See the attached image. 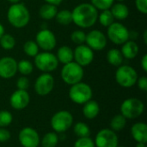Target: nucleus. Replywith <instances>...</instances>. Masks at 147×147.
Listing matches in <instances>:
<instances>
[{
    "label": "nucleus",
    "mask_w": 147,
    "mask_h": 147,
    "mask_svg": "<svg viewBox=\"0 0 147 147\" xmlns=\"http://www.w3.org/2000/svg\"><path fill=\"white\" fill-rule=\"evenodd\" d=\"M133 139L136 142L147 143V125L144 122L134 123L130 130Z\"/></svg>",
    "instance_id": "a211bd4d"
},
{
    "label": "nucleus",
    "mask_w": 147,
    "mask_h": 147,
    "mask_svg": "<svg viewBox=\"0 0 147 147\" xmlns=\"http://www.w3.org/2000/svg\"><path fill=\"white\" fill-rule=\"evenodd\" d=\"M115 20L122 21L128 17L129 16V9L127 5H126L123 3H117L115 4H113L112 7L109 9Z\"/></svg>",
    "instance_id": "412c9836"
},
{
    "label": "nucleus",
    "mask_w": 147,
    "mask_h": 147,
    "mask_svg": "<svg viewBox=\"0 0 147 147\" xmlns=\"http://www.w3.org/2000/svg\"><path fill=\"white\" fill-rule=\"evenodd\" d=\"M17 72V61L12 57H3L0 59V78L9 79Z\"/></svg>",
    "instance_id": "dca6fc26"
},
{
    "label": "nucleus",
    "mask_w": 147,
    "mask_h": 147,
    "mask_svg": "<svg viewBox=\"0 0 147 147\" xmlns=\"http://www.w3.org/2000/svg\"><path fill=\"white\" fill-rule=\"evenodd\" d=\"M107 42V37L101 30L93 29L86 34L85 43L93 51H102L106 47Z\"/></svg>",
    "instance_id": "4468645a"
},
{
    "label": "nucleus",
    "mask_w": 147,
    "mask_h": 147,
    "mask_svg": "<svg viewBox=\"0 0 147 147\" xmlns=\"http://www.w3.org/2000/svg\"><path fill=\"white\" fill-rule=\"evenodd\" d=\"M143 38H144L145 44H147V30L144 31V33H143Z\"/></svg>",
    "instance_id": "a18cd8bd"
},
{
    "label": "nucleus",
    "mask_w": 147,
    "mask_h": 147,
    "mask_svg": "<svg viewBox=\"0 0 147 147\" xmlns=\"http://www.w3.org/2000/svg\"><path fill=\"white\" fill-rule=\"evenodd\" d=\"M11 138L10 132L5 127H0V143L7 142Z\"/></svg>",
    "instance_id": "58836bf2"
},
{
    "label": "nucleus",
    "mask_w": 147,
    "mask_h": 147,
    "mask_svg": "<svg viewBox=\"0 0 147 147\" xmlns=\"http://www.w3.org/2000/svg\"><path fill=\"white\" fill-rule=\"evenodd\" d=\"M136 84L138 85V88L142 91L147 90V78L146 76H142L140 78H138Z\"/></svg>",
    "instance_id": "ea45409f"
},
{
    "label": "nucleus",
    "mask_w": 147,
    "mask_h": 147,
    "mask_svg": "<svg viewBox=\"0 0 147 147\" xmlns=\"http://www.w3.org/2000/svg\"><path fill=\"white\" fill-rule=\"evenodd\" d=\"M138 78V72L131 65H121L115 71V81L122 88L133 87L136 84Z\"/></svg>",
    "instance_id": "423d86ee"
},
{
    "label": "nucleus",
    "mask_w": 147,
    "mask_h": 147,
    "mask_svg": "<svg viewBox=\"0 0 147 147\" xmlns=\"http://www.w3.org/2000/svg\"><path fill=\"white\" fill-rule=\"evenodd\" d=\"M121 114L127 119H136L145 111L144 102L136 97L125 99L120 107Z\"/></svg>",
    "instance_id": "0eeeda50"
},
{
    "label": "nucleus",
    "mask_w": 147,
    "mask_h": 147,
    "mask_svg": "<svg viewBox=\"0 0 147 147\" xmlns=\"http://www.w3.org/2000/svg\"><path fill=\"white\" fill-rule=\"evenodd\" d=\"M56 57L59 63L63 65L68 64L73 61V50L69 46H62L58 49Z\"/></svg>",
    "instance_id": "4be33fe9"
},
{
    "label": "nucleus",
    "mask_w": 147,
    "mask_h": 147,
    "mask_svg": "<svg viewBox=\"0 0 147 147\" xmlns=\"http://www.w3.org/2000/svg\"><path fill=\"white\" fill-rule=\"evenodd\" d=\"M73 115L68 110L56 112L51 118L50 125L53 132L62 134L68 131L73 125Z\"/></svg>",
    "instance_id": "39448f33"
},
{
    "label": "nucleus",
    "mask_w": 147,
    "mask_h": 147,
    "mask_svg": "<svg viewBox=\"0 0 147 147\" xmlns=\"http://www.w3.org/2000/svg\"><path fill=\"white\" fill-rule=\"evenodd\" d=\"M54 78L51 73L43 72L35 80L34 89L37 95L45 96L49 95L54 88Z\"/></svg>",
    "instance_id": "9b49d317"
},
{
    "label": "nucleus",
    "mask_w": 147,
    "mask_h": 147,
    "mask_svg": "<svg viewBox=\"0 0 147 147\" xmlns=\"http://www.w3.org/2000/svg\"><path fill=\"white\" fill-rule=\"evenodd\" d=\"M73 133L78 138L90 137V128L88 124L83 121L77 122L73 126Z\"/></svg>",
    "instance_id": "cd10ccee"
},
{
    "label": "nucleus",
    "mask_w": 147,
    "mask_h": 147,
    "mask_svg": "<svg viewBox=\"0 0 147 147\" xmlns=\"http://www.w3.org/2000/svg\"><path fill=\"white\" fill-rule=\"evenodd\" d=\"M18 140L22 147H38L40 146V138L34 128L25 127L20 130Z\"/></svg>",
    "instance_id": "ddd939ff"
},
{
    "label": "nucleus",
    "mask_w": 147,
    "mask_h": 147,
    "mask_svg": "<svg viewBox=\"0 0 147 147\" xmlns=\"http://www.w3.org/2000/svg\"><path fill=\"white\" fill-rule=\"evenodd\" d=\"M97 21H99V22L102 26L108 28L115 22V18H114L110 9H105V10H102V12L100 14H98Z\"/></svg>",
    "instance_id": "c756f323"
},
{
    "label": "nucleus",
    "mask_w": 147,
    "mask_h": 147,
    "mask_svg": "<svg viewBox=\"0 0 147 147\" xmlns=\"http://www.w3.org/2000/svg\"><path fill=\"white\" fill-rule=\"evenodd\" d=\"M34 65L42 72L50 73L59 66V61L55 54L51 52L39 53L34 57Z\"/></svg>",
    "instance_id": "6e6552de"
},
{
    "label": "nucleus",
    "mask_w": 147,
    "mask_h": 147,
    "mask_svg": "<svg viewBox=\"0 0 147 147\" xmlns=\"http://www.w3.org/2000/svg\"><path fill=\"white\" fill-rule=\"evenodd\" d=\"M135 147H146V143L136 142V146Z\"/></svg>",
    "instance_id": "c03bdc74"
},
{
    "label": "nucleus",
    "mask_w": 147,
    "mask_h": 147,
    "mask_svg": "<svg viewBox=\"0 0 147 147\" xmlns=\"http://www.w3.org/2000/svg\"><path fill=\"white\" fill-rule=\"evenodd\" d=\"M107 36L112 43L115 45H122L130 39V32L122 23L114 22L108 27Z\"/></svg>",
    "instance_id": "1a4fd4ad"
},
{
    "label": "nucleus",
    "mask_w": 147,
    "mask_h": 147,
    "mask_svg": "<svg viewBox=\"0 0 147 147\" xmlns=\"http://www.w3.org/2000/svg\"><path fill=\"white\" fill-rule=\"evenodd\" d=\"M57 12H58L57 6L47 3L41 5L39 9V15L43 20H51L55 18Z\"/></svg>",
    "instance_id": "b1692460"
},
{
    "label": "nucleus",
    "mask_w": 147,
    "mask_h": 147,
    "mask_svg": "<svg viewBox=\"0 0 147 147\" xmlns=\"http://www.w3.org/2000/svg\"><path fill=\"white\" fill-rule=\"evenodd\" d=\"M94 51L87 45H78L73 50V60L82 67L88 66L94 60Z\"/></svg>",
    "instance_id": "2eb2a0df"
},
{
    "label": "nucleus",
    "mask_w": 147,
    "mask_h": 147,
    "mask_svg": "<svg viewBox=\"0 0 147 147\" xmlns=\"http://www.w3.org/2000/svg\"><path fill=\"white\" fill-rule=\"evenodd\" d=\"M39 47L34 40H27L23 45V51L28 56L34 58L39 53Z\"/></svg>",
    "instance_id": "2f4dec72"
},
{
    "label": "nucleus",
    "mask_w": 147,
    "mask_h": 147,
    "mask_svg": "<svg viewBox=\"0 0 147 147\" xmlns=\"http://www.w3.org/2000/svg\"><path fill=\"white\" fill-rule=\"evenodd\" d=\"M29 86V80L26 76L20 77L16 81V87L17 90H27Z\"/></svg>",
    "instance_id": "e433bc0d"
},
{
    "label": "nucleus",
    "mask_w": 147,
    "mask_h": 147,
    "mask_svg": "<svg viewBox=\"0 0 147 147\" xmlns=\"http://www.w3.org/2000/svg\"><path fill=\"white\" fill-rule=\"evenodd\" d=\"M9 3H10L11 4H13V3H20V1L21 0H7Z\"/></svg>",
    "instance_id": "49530a36"
},
{
    "label": "nucleus",
    "mask_w": 147,
    "mask_h": 147,
    "mask_svg": "<svg viewBox=\"0 0 147 147\" xmlns=\"http://www.w3.org/2000/svg\"><path fill=\"white\" fill-rule=\"evenodd\" d=\"M56 22L64 26H67L72 22V16H71V11L69 9H61L58 10L56 16H55Z\"/></svg>",
    "instance_id": "bb28decb"
},
{
    "label": "nucleus",
    "mask_w": 147,
    "mask_h": 147,
    "mask_svg": "<svg viewBox=\"0 0 147 147\" xmlns=\"http://www.w3.org/2000/svg\"><path fill=\"white\" fill-rule=\"evenodd\" d=\"M34 71L33 64L28 59H22L17 62V71H19L22 76L30 75Z\"/></svg>",
    "instance_id": "7c9ffc66"
},
{
    "label": "nucleus",
    "mask_w": 147,
    "mask_h": 147,
    "mask_svg": "<svg viewBox=\"0 0 147 147\" xmlns=\"http://www.w3.org/2000/svg\"><path fill=\"white\" fill-rule=\"evenodd\" d=\"M47 3H50V4H53V5H55V6H58L59 5L63 0H44Z\"/></svg>",
    "instance_id": "79ce46f5"
},
{
    "label": "nucleus",
    "mask_w": 147,
    "mask_h": 147,
    "mask_svg": "<svg viewBox=\"0 0 147 147\" xmlns=\"http://www.w3.org/2000/svg\"><path fill=\"white\" fill-rule=\"evenodd\" d=\"M84 75V68L75 61H71L68 64L64 65L60 71L62 80L68 85H73L81 82Z\"/></svg>",
    "instance_id": "20e7f679"
},
{
    "label": "nucleus",
    "mask_w": 147,
    "mask_h": 147,
    "mask_svg": "<svg viewBox=\"0 0 147 147\" xmlns=\"http://www.w3.org/2000/svg\"><path fill=\"white\" fill-rule=\"evenodd\" d=\"M30 102V96L27 90H16L9 97V104L16 110L26 109Z\"/></svg>",
    "instance_id": "f3484780"
},
{
    "label": "nucleus",
    "mask_w": 147,
    "mask_h": 147,
    "mask_svg": "<svg viewBox=\"0 0 147 147\" xmlns=\"http://www.w3.org/2000/svg\"><path fill=\"white\" fill-rule=\"evenodd\" d=\"M68 96L71 101L74 103L83 105L92 99L93 90L88 84L83 83L81 81L78 84L71 85Z\"/></svg>",
    "instance_id": "7ed1b4c3"
},
{
    "label": "nucleus",
    "mask_w": 147,
    "mask_h": 147,
    "mask_svg": "<svg viewBox=\"0 0 147 147\" xmlns=\"http://www.w3.org/2000/svg\"><path fill=\"white\" fill-rule=\"evenodd\" d=\"M7 19L9 23L14 28H22L30 21V12L24 3H13L8 9Z\"/></svg>",
    "instance_id": "f03ea898"
},
{
    "label": "nucleus",
    "mask_w": 147,
    "mask_h": 147,
    "mask_svg": "<svg viewBox=\"0 0 147 147\" xmlns=\"http://www.w3.org/2000/svg\"><path fill=\"white\" fill-rule=\"evenodd\" d=\"M16 43V41L15 37L10 34L4 33L3 36L0 38V47L6 51L12 50L15 47Z\"/></svg>",
    "instance_id": "c85d7f7f"
},
{
    "label": "nucleus",
    "mask_w": 147,
    "mask_h": 147,
    "mask_svg": "<svg viewBox=\"0 0 147 147\" xmlns=\"http://www.w3.org/2000/svg\"><path fill=\"white\" fill-rule=\"evenodd\" d=\"M116 1H118V2H121V3H122V2H124V1H126V0H116Z\"/></svg>",
    "instance_id": "de8ad7c7"
},
{
    "label": "nucleus",
    "mask_w": 147,
    "mask_h": 147,
    "mask_svg": "<svg viewBox=\"0 0 147 147\" xmlns=\"http://www.w3.org/2000/svg\"><path fill=\"white\" fill-rule=\"evenodd\" d=\"M139 51H140V49H139L138 44L135 41L130 40H128L127 41L123 43L121 49V53L123 58L127 59H135L137 57V55L139 54Z\"/></svg>",
    "instance_id": "aec40b11"
},
{
    "label": "nucleus",
    "mask_w": 147,
    "mask_h": 147,
    "mask_svg": "<svg viewBox=\"0 0 147 147\" xmlns=\"http://www.w3.org/2000/svg\"><path fill=\"white\" fill-rule=\"evenodd\" d=\"M136 9L142 14L147 13V0H135Z\"/></svg>",
    "instance_id": "4c0bfd02"
},
{
    "label": "nucleus",
    "mask_w": 147,
    "mask_h": 147,
    "mask_svg": "<svg viewBox=\"0 0 147 147\" xmlns=\"http://www.w3.org/2000/svg\"><path fill=\"white\" fill-rule=\"evenodd\" d=\"M85 39H86V34L80 29L74 30L71 34V40L73 43L77 45H82L85 43Z\"/></svg>",
    "instance_id": "72a5a7b5"
},
{
    "label": "nucleus",
    "mask_w": 147,
    "mask_h": 147,
    "mask_svg": "<svg viewBox=\"0 0 147 147\" xmlns=\"http://www.w3.org/2000/svg\"><path fill=\"white\" fill-rule=\"evenodd\" d=\"M115 0H90V3L97 10L109 9L114 4Z\"/></svg>",
    "instance_id": "473e14b6"
},
{
    "label": "nucleus",
    "mask_w": 147,
    "mask_h": 147,
    "mask_svg": "<svg viewBox=\"0 0 147 147\" xmlns=\"http://www.w3.org/2000/svg\"><path fill=\"white\" fill-rule=\"evenodd\" d=\"M127 118L124 117L121 114L115 115L111 120H110V129L115 131V132H119L121 131L125 128L127 125Z\"/></svg>",
    "instance_id": "a878e982"
},
{
    "label": "nucleus",
    "mask_w": 147,
    "mask_h": 147,
    "mask_svg": "<svg viewBox=\"0 0 147 147\" xmlns=\"http://www.w3.org/2000/svg\"><path fill=\"white\" fill-rule=\"evenodd\" d=\"M106 59L109 65L118 67L122 65L124 58L121 53V50H119L117 48H112L108 51Z\"/></svg>",
    "instance_id": "5701e85b"
},
{
    "label": "nucleus",
    "mask_w": 147,
    "mask_h": 147,
    "mask_svg": "<svg viewBox=\"0 0 147 147\" xmlns=\"http://www.w3.org/2000/svg\"><path fill=\"white\" fill-rule=\"evenodd\" d=\"M13 121V115L8 110H0V127H6Z\"/></svg>",
    "instance_id": "f704fd0d"
},
{
    "label": "nucleus",
    "mask_w": 147,
    "mask_h": 147,
    "mask_svg": "<svg viewBox=\"0 0 147 147\" xmlns=\"http://www.w3.org/2000/svg\"><path fill=\"white\" fill-rule=\"evenodd\" d=\"M83 115L88 120H93L100 113V105L95 100H90L84 104H83L82 108Z\"/></svg>",
    "instance_id": "6ab92c4d"
},
{
    "label": "nucleus",
    "mask_w": 147,
    "mask_h": 147,
    "mask_svg": "<svg viewBox=\"0 0 147 147\" xmlns=\"http://www.w3.org/2000/svg\"><path fill=\"white\" fill-rule=\"evenodd\" d=\"M141 68L145 72H147V54H144L140 61Z\"/></svg>",
    "instance_id": "a19ab883"
},
{
    "label": "nucleus",
    "mask_w": 147,
    "mask_h": 147,
    "mask_svg": "<svg viewBox=\"0 0 147 147\" xmlns=\"http://www.w3.org/2000/svg\"><path fill=\"white\" fill-rule=\"evenodd\" d=\"M34 41L38 45L39 48L45 52H51L57 45V39L54 33L47 28L40 30L36 34Z\"/></svg>",
    "instance_id": "f8f14e48"
},
{
    "label": "nucleus",
    "mask_w": 147,
    "mask_h": 147,
    "mask_svg": "<svg viewBox=\"0 0 147 147\" xmlns=\"http://www.w3.org/2000/svg\"><path fill=\"white\" fill-rule=\"evenodd\" d=\"M72 22L78 27L87 28L94 26L98 19V10L90 3L77 5L71 11Z\"/></svg>",
    "instance_id": "f257e3e1"
},
{
    "label": "nucleus",
    "mask_w": 147,
    "mask_h": 147,
    "mask_svg": "<svg viewBox=\"0 0 147 147\" xmlns=\"http://www.w3.org/2000/svg\"><path fill=\"white\" fill-rule=\"evenodd\" d=\"M94 143L96 147H117L119 139L115 131L110 128H103L96 134Z\"/></svg>",
    "instance_id": "9d476101"
},
{
    "label": "nucleus",
    "mask_w": 147,
    "mask_h": 147,
    "mask_svg": "<svg viewBox=\"0 0 147 147\" xmlns=\"http://www.w3.org/2000/svg\"><path fill=\"white\" fill-rule=\"evenodd\" d=\"M59 143V136L55 132H48L40 139V145L42 147H56Z\"/></svg>",
    "instance_id": "393cba45"
},
{
    "label": "nucleus",
    "mask_w": 147,
    "mask_h": 147,
    "mask_svg": "<svg viewBox=\"0 0 147 147\" xmlns=\"http://www.w3.org/2000/svg\"><path fill=\"white\" fill-rule=\"evenodd\" d=\"M73 147H96L94 140L90 137L78 138L75 141Z\"/></svg>",
    "instance_id": "c9c22d12"
},
{
    "label": "nucleus",
    "mask_w": 147,
    "mask_h": 147,
    "mask_svg": "<svg viewBox=\"0 0 147 147\" xmlns=\"http://www.w3.org/2000/svg\"><path fill=\"white\" fill-rule=\"evenodd\" d=\"M5 33V30H4V27L3 26L2 23H0V38L3 36V34Z\"/></svg>",
    "instance_id": "37998d69"
},
{
    "label": "nucleus",
    "mask_w": 147,
    "mask_h": 147,
    "mask_svg": "<svg viewBox=\"0 0 147 147\" xmlns=\"http://www.w3.org/2000/svg\"><path fill=\"white\" fill-rule=\"evenodd\" d=\"M117 147H126V146H118Z\"/></svg>",
    "instance_id": "09e8293b"
}]
</instances>
